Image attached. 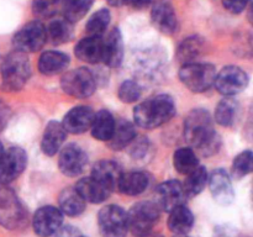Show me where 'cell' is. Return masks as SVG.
Returning <instances> with one entry per match:
<instances>
[{"label": "cell", "mask_w": 253, "mask_h": 237, "mask_svg": "<svg viewBox=\"0 0 253 237\" xmlns=\"http://www.w3.org/2000/svg\"><path fill=\"white\" fill-rule=\"evenodd\" d=\"M71 63V59L63 52L46 51L40 56L39 71L43 76L52 77L62 73Z\"/></svg>", "instance_id": "22"}, {"label": "cell", "mask_w": 253, "mask_h": 237, "mask_svg": "<svg viewBox=\"0 0 253 237\" xmlns=\"http://www.w3.org/2000/svg\"><path fill=\"white\" fill-rule=\"evenodd\" d=\"M222 6L231 14H241L249 5L250 0H221Z\"/></svg>", "instance_id": "39"}, {"label": "cell", "mask_w": 253, "mask_h": 237, "mask_svg": "<svg viewBox=\"0 0 253 237\" xmlns=\"http://www.w3.org/2000/svg\"><path fill=\"white\" fill-rule=\"evenodd\" d=\"M46 42L47 30L44 25L37 20L22 26L12 37L14 48L24 53L40 51L46 44Z\"/></svg>", "instance_id": "9"}, {"label": "cell", "mask_w": 253, "mask_h": 237, "mask_svg": "<svg viewBox=\"0 0 253 237\" xmlns=\"http://www.w3.org/2000/svg\"><path fill=\"white\" fill-rule=\"evenodd\" d=\"M174 115V99L168 94H160L147 99L133 109V120L136 125L146 130L165 125Z\"/></svg>", "instance_id": "2"}, {"label": "cell", "mask_w": 253, "mask_h": 237, "mask_svg": "<svg viewBox=\"0 0 253 237\" xmlns=\"http://www.w3.org/2000/svg\"><path fill=\"white\" fill-rule=\"evenodd\" d=\"M88 164V156L77 143L64 146L59 153L58 168L66 177L74 178L81 175Z\"/></svg>", "instance_id": "12"}, {"label": "cell", "mask_w": 253, "mask_h": 237, "mask_svg": "<svg viewBox=\"0 0 253 237\" xmlns=\"http://www.w3.org/2000/svg\"><path fill=\"white\" fill-rule=\"evenodd\" d=\"M121 174H123V172H121L118 163L114 162V160L104 159L99 160L94 164L90 177L94 178L98 183H100L106 189L113 192L118 188Z\"/></svg>", "instance_id": "19"}, {"label": "cell", "mask_w": 253, "mask_h": 237, "mask_svg": "<svg viewBox=\"0 0 253 237\" xmlns=\"http://www.w3.org/2000/svg\"><path fill=\"white\" fill-rule=\"evenodd\" d=\"M27 165V155L21 147H10L0 159V185L16 180Z\"/></svg>", "instance_id": "11"}, {"label": "cell", "mask_w": 253, "mask_h": 237, "mask_svg": "<svg viewBox=\"0 0 253 237\" xmlns=\"http://www.w3.org/2000/svg\"><path fill=\"white\" fill-rule=\"evenodd\" d=\"M216 78V68L210 63L183 64L179 71V79L193 93H204L214 85Z\"/></svg>", "instance_id": "4"}, {"label": "cell", "mask_w": 253, "mask_h": 237, "mask_svg": "<svg viewBox=\"0 0 253 237\" xmlns=\"http://www.w3.org/2000/svg\"><path fill=\"white\" fill-rule=\"evenodd\" d=\"M63 224V214L52 205L42 206L32 217V227L39 237H51L61 229Z\"/></svg>", "instance_id": "13"}, {"label": "cell", "mask_w": 253, "mask_h": 237, "mask_svg": "<svg viewBox=\"0 0 253 237\" xmlns=\"http://www.w3.org/2000/svg\"><path fill=\"white\" fill-rule=\"evenodd\" d=\"M251 197H252V202H253V185H252V192H251Z\"/></svg>", "instance_id": "49"}, {"label": "cell", "mask_w": 253, "mask_h": 237, "mask_svg": "<svg viewBox=\"0 0 253 237\" xmlns=\"http://www.w3.org/2000/svg\"><path fill=\"white\" fill-rule=\"evenodd\" d=\"M173 237H189V236H187V235H174Z\"/></svg>", "instance_id": "48"}, {"label": "cell", "mask_w": 253, "mask_h": 237, "mask_svg": "<svg viewBox=\"0 0 253 237\" xmlns=\"http://www.w3.org/2000/svg\"><path fill=\"white\" fill-rule=\"evenodd\" d=\"M94 115L95 113L90 106H74L64 115L62 125L67 132L73 133V135H81V133L90 130Z\"/></svg>", "instance_id": "17"}, {"label": "cell", "mask_w": 253, "mask_h": 237, "mask_svg": "<svg viewBox=\"0 0 253 237\" xmlns=\"http://www.w3.org/2000/svg\"><path fill=\"white\" fill-rule=\"evenodd\" d=\"M240 114V104L232 96H225L215 109L214 118L220 126L232 127L236 123Z\"/></svg>", "instance_id": "28"}, {"label": "cell", "mask_w": 253, "mask_h": 237, "mask_svg": "<svg viewBox=\"0 0 253 237\" xmlns=\"http://www.w3.org/2000/svg\"><path fill=\"white\" fill-rule=\"evenodd\" d=\"M208 178H209V175H208L205 167H203V165H198L194 170L187 174L185 182L183 184L187 197L193 198L199 195L207 187Z\"/></svg>", "instance_id": "34"}, {"label": "cell", "mask_w": 253, "mask_h": 237, "mask_svg": "<svg viewBox=\"0 0 253 237\" xmlns=\"http://www.w3.org/2000/svg\"><path fill=\"white\" fill-rule=\"evenodd\" d=\"M153 26L163 35L172 36L178 31V19L173 5L167 0H160L151 10Z\"/></svg>", "instance_id": "15"}, {"label": "cell", "mask_w": 253, "mask_h": 237, "mask_svg": "<svg viewBox=\"0 0 253 237\" xmlns=\"http://www.w3.org/2000/svg\"><path fill=\"white\" fill-rule=\"evenodd\" d=\"M194 225V215L185 204L174 207L169 211L168 229L174 235H187Z\"/></svg>", "instance_id": "26"}, {"label": "cell", "mask_w": 253, "mask_h": 237, "mask_svg": "<svg viewBox=\"0 0 253 237\" xmlns=\"http://www.w3.org/2000/svg\"><path fill=\"white\" fill-rule=\"evenodd\" d=\"M245 137L250 141V142H253V103L252 105L250 106L249 110V116H247L246 123H245Z\"/></svg>", "instance_id": "42"}, {"label": "cell", "mask_w": 253, "mask_h": 237, "mask_svg": "<svg viewBox=\"0 0 253 237\" xmlns=\"http://www.w3.org/2000/svg\"><path fill=\"white\" fill-rule=\"evenodd\" d=\"M98 226L101 237H126L127 212L118 205H106L99 210Z\"/></svg>", "instance_id": "7"}, {"label": "cell", "mask_w": 253, "mask_h": 237, "mask_svg": "<svg viewBox=\"0 0 253 237\" xmlns=\"http://www.w3.org/2000/svg\"><path fill=\"white\" fill-rule=\"evenodd\" d=\"M184 187L178 180H167L156 188L155 204L163 211H172L174 207L185 204L187 200Z\"/></svg>", "instance_id": "14"}, {"label": "cell", "mask_w": 253, "mask_h": 237, "mask_svg": "<svg viewBox=\"0 0 253 237\" xmlns=\"http://www.w3.org/2000/svg\"><path fill=\"white\" fill-rule=\"evenodd\" d=\"M46 30L47 40H49L51 43L56 44V46L67 43L73 39V24L64 17L63 19H56L49 22Z\"/></svg>", "instance_id": "31"}, {"label": "cell", "mask_w": 253, "mask_h": 237, "mask_svg": "<svg viewBox=\"0 0 253 237\" xmlns=\"http://www.w3.org/2000/svg\"><path fill=\"white\" fill-rule=\"evenodd\" d=\"M62 0H32V12L39 19H49L57 14Z\"/></svg>", "instance_id": "37"}, {"label": "cell", "mask_w": 253, "mask_h": 237, "mask_svg": "<svg viewBox=\"0 0 253 237\" xmlns=\"http://www.w3.org/2000/svg\"><path fill=\"white\" fill-rule=\"evenodd\" d=\"M151 2H152V0H131L128 6H131L135 10H143L150 6Z\"/></svg>", "instance_id": "44"}, {"label": "cell", "mask_w": 253, "mask_h": 237, "mask_svg": "<svg viewBox=\"0 0 253 237\" xmlns=\"http://www.w3.org/2000/svg\"><path fill=\"white\" fill-rule=\"evenodd\" d=\"M184 138L203 157H211L221 148V137L205 109H193L184 120Z\"/></svg>", "instance_id": "1"}, {"label": "cell", "mask_w": 253, "mask_h": 237, "mask_svg": "<svg viewBox=\"0 0 253 237\" xmlns=\"http://www.w3.org/2000/svg\"><path fill=\"white\" fill-rule=\"evenodd\" d=\"M4 152H5L4 145H2V142H1V141H0V159H1L2 156H4Z\"/></svg>", "instance_id": "47"}, {"label": "cell", "mask_w": 253, "mask_h": 237, "mask_svg": "<svg viewBox=\"0 0 253 237\" xmlns=\"http://www.w3.org/2000/svg\"><path fill=\"white\" fill-rule=\"evenodd\" d=\"M124 59V41L120 29L115 27L103 39V62L110 68H118Z\"/></svg>", "instance_id": "18"}, {"label": "cell", "mask_w": 253, "mask_h": 237, "mask_svg": "<svg viewBox=\"0 0 253 237\" xmlns=\"http://www.w3.org/2000/svg\"><path fill=\"white\" fill-rule=\"evenodd\" d=\"M27 212L19 197L7 185L0 187V225L15 230L26 224Z\"/></svg>", "instance_id": "6"}, {"label": "cell", "mask_w": 253, "mask_h": 237, "mask_svg": "<svg viewBox=\"0 0 253 237\" xmlns=\"http://www.w3.org/2000/svg\"><path fill=\"white\" fill-rule=\"evenodd\" d=\"M205 48V41L200 36H190L183 40L177 48V57L178 61L182 64L192 63L195 62L198 57L203 53Z\"/></svg>", "instance_id": "30"}, {"label": "cell", "mask_w": 253, "mask_h": 237, "mask_svg": "<svg viewBox=\"0 0 253 237\" xmlns=\"http://www.w3.org/2000/svg\"><path fill=\"white\" fill-rule=\"evenodd\" d=\"M208 183H209L210 193L217 204L227 206L234 202L235 192L232 188L231 178L227 174L226 170L221 168L212 170L211 174L208 178Z\"/></svg>", "instance_id": "16"}, {"label": "cell", "mask_w": 253, "mask_h": 237, "mask_svg": "<svg viewBox=\"0 0 253 237\" xmlns=\"http://www.w3.org/2000/svg\"><path fill=\"white\" fill-rule=\"evenodd\" d=\"M131 156H132L133 158H141V157H143V156L146 155V153H147V151H148V141L146 140L145 137H142L141 138V140H137L136 141V138L135 140L132 141V142H131Z\"/></svg>", "instance_id": "40"}, {"label": "cell", "mask_w": 253, "mask_h": 237, "mask_svg": "<svg viewBox=\"0 0 253 237\" xmlns=\"http://www.w3.org/2000/svg\"><path fill=\"white\" fill-rule=\"evenodd\" d=\"M56 237H85L82 235V232L78 229L71 225H66V226H61V229L54 234Z\"/></svg>", "instance_id": "41"}, {"label": "cell", "mask_w": 253, "mask_h": 237, "mask_svg": "<svg viewBox=\"0 0 253 237\" xmlns=\"http://www.w3.org/2000/svg\"><path fill=\"white\" fill-rule=\"evenodd\" d=\"M136 138V128L132 122L127 120L116 121L115 128H114L113 136L108 141L109 148L114 151H121L128 147L133 140Z\"/></svg>", "instance_id": "27"}, {"label": "cell", "mask_w": 253, "mask_h": 237, "mask_svg": "<svg viewBox=\"0 0 253 237\" xmlns=\"http://www.w3.org/2000/svg\"><path fill=\"white\" fill-rule=\"evenodd\" d=\"M131 0H106L110 6L114 7H121V6H128L130 5Z\"/></svg>", "instance_id": "45"}, {"label": "cell", "mask_w": 253, "mask_h": 237, "mask_svg": "<svg viewBox=\"0 0 253 237\" xmlns=\"http://www.w3.org/2000/svg\"><path fill=\"white\" fill-rule=\"evenodd\" d=\"M160 207L155 201H140L127 212L128 230L136 237H147L160 219Z\"/></svg>", "instance_id": "5"}, {"label": "cell", "mask_w": 253, "mask_h": 237, "mask_svg": "<svg viewBox=\"0 0 253 237\" xmlns=\"http://www.w3.org/2000/svg\"><path fill=\"white\" fill-rule=\"evenodd\" d=\"M115 123L116 121L110 111H108L106 109L99 110L94 115L93 123H91V136L98 141L108 142L111 136H113Z\"/></svg>", "instance_id": "29"}, {"label": "cell", "mask_w": 253, "mask_h": 237, "mask_svg": "<svg viewBox=\"0 0 253 237\" xmlns=\"http://www.w3.org/2000/svg\"><path fill=\"white\" fill-rule=\"evenodd\" d=\"M247 6H249V10H247V19L253 25V0H250Z\"/></svg>", "instance_id": "46"}, {"label": "cell", "mask_w": 253, "mask_h": 237, "mask_svg": "<svg viewBox=\"0 0 253 237\" xmlns=\"http://www.w3.org/2000/svg\"><path fill=\"white\" fill-rule=\"evenodd\" d=\"M10 110L2 101H0V131L6 126L7 121H9Z\"/></svg>", "instance_id": "43"}, {"label": "cell", "mask_w": 253, "mask_h": 237, "mask_svg": "<svg viewBox=\"0 0 253 237\" xmlns=\"http://www.w3.org/2000/svg\"><path fill=\"white\" fill-rule=\"evenodd\" d=\"M74 188L78 190V193L83 197L85 201L91 202V204L104 202L111 194L110 190L106 189L105 187H103L100 183H98L91 177L79 179Z\"/></svg>", "instance_id": "23"}, {"label": "cell", "mask_w": 253, "mask_h": 237, "mask_svg": "<svg viewBox=\"0 0 253 237\" xmlns=\"http://www.w3.org/2000/svg\"><path fill=\"white\" fill-rule=\"evenodd\" d=\"M111 14L108 9H100L94 12L85 24V32L88 36H103L110 24Z\"/></svg>", "instance_id": "35"}, {"label": "cell", "mask_w": 253, "mask_h": 237, "mask_svg": "<svg viewBox=\"0 0 253 237\" xmlns=\"http://www.w3.org/2000/svg\"><path fill=\"white\" fill-rule=\"evenodd\" d=\"M141 94H142V89H141L140 84L135 80H125L119 86L118 96L125 104L137 101L141 98Z\"/></svg>", "instance_id": "38"}, {"label": "cell", "mask_w": 253, "mask_h": 237, "mask_svg": "<svg viewBox=\"0 0 253 237\" xmlns=\"http://www.w3.org/2000/svg\"><path fill=\"white\" fill-rule=\"evenodd\" d=\"M150 185V178L143 172H127L123 173L119 180L118 189L123 194L130 195V197H136L140 195L147 189Z\"/></svg>", "instance_id": "24"}, {"label": "cell", "mask_w": 253, "mask_h": 237, "mask_svg": "<svg viewBox=\"0 0 253 237\" xmlns=\"http://www.w3.org/2000/svg\"><path fill=\"white\" fill-rule=\"evenodd\" d=\"M31 76V64L27 53L20 51H12L5 56L0 66L1 77V90L19 91L26 85Z\"/></svg>", "instance_id": "3"}, {"label": "cell", "mask_w": 253, "mask_h": 237, "mask_svg": "<svg viewBox=\"0 0 253 237\" xmlns=\"http://www.w3.org/2000/svg\"><path fill=\"white\" fill-rule=\"evenodd\" d=\"M61 86L66 94L76 99H86L96 89L95 78L86 68H77L67 72L61 79Z\"/></svg>", "instance_id": "8"}, {"label": "cell", "mask_w": 253, "mask_h": 237, "mask_svg": "<svg viewBox=\"0 0 253 237\" xmlns=\"http://www.w3.org/2000/svg\"><path fill=\"white\" fill-rule=\"evenodd\" d=\"M85 200L76 188H64L58 198L59 210L67 216H79L85 210Z\"/></svg>", "instance_id": "25"}, {"label": "cell", "mask_w": 253, "mask_h": 237, "mask_svg": "<svg viewBox=\"0 0 253 237\" xmlns=\"http://www.w3.org/2000/svg\"><path fill=\"white\" fill-rule=\"evenodd\" d=\"M95 0H63L62 10L64 19L72 24L79 22L90 10Z\"/></svg>", "instance_id": "33"}, {"label": "cell", "mask_w": 253, "mask_h": 237, "mask_svg": "<svg viewBox=\"0 0 253 237\" xmlns=\"http://www.w3.org/2000/svg\"><path fill=\"white\" fill-rule=\"evenodd\" d=\"M67 131L64 130L62 122L58 121H49L46 125L42 135L41 140V150L48 157L57 155L59 150H61L62 145L66 141Z\"/></svg>", "instance_id": "20"}, {"label": "cell", "mask_w": 253, "mask_h": 237, "mask_svg": "<svg viewBox=\"0 0 253 237\" xmlns=\"http://www.w3.org/2000/svg\"><path fill=\"white\" fill-rule=\"evenodd\" d=\"M249 76L237 66H226L216 74L215 89L224 96H234L242 93L249 85Z\"/></svg>", "instance_id": "10"}, {"label": "cell", "mask_w": 253, "mask_h": 237, "mask_svg": "<svg viewBox=\"0 0 253 237\" xmlns=\"http://www.w3.org/2000/svg\"><path fill=\"white\" fill-rule=\"evenodd\" d=\"M231 173L236 179H242L250 173H253V151H244L235 157Z\"/></svg>", "instance_id": "36"}, {"label": "cell", "mask_w": 253, "mask_h": 237, "mask_svg": "<svg viewBox=\"0 0 253 237\" xmlns=\"http://www.w3.org/2000/svg\"><path fill=\"white\" fill-rule=\"evenodd\" d=\"M77 58L89 64L103 61V36H86L74 47Z\"/></svg>", "instance_id": "21"}, {"label": "cell", "mask_w": 253, "mask_h": 237, "mask_svg": "<svg viewBox=\"0 0 253 237\" xmlns=\"http://www.w3.org/2000/svg\"><path fill=\"white\" fill-rule=\"evenodd\" d=\"M173 165L178 173L187 175L199 165V159L193 148L182 147L173 155Z\"/></svg>", "instance_id": "32"}]
</instances>
